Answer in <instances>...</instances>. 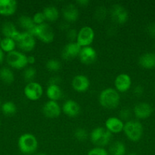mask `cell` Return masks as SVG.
I'll return each instance as SVG.
<instances>
[{"label": "cell", "instance_id": "12", "mask_svg": "<svg viewBox=\"0 0 155 155\" xmlns=\"http://www.w3.org/2000/svg\"><path fill=\"white\" fill-rule=\"evenodd\" d=\"M81 47L76 42H68L62 50V58L64 60L70 61L78 57Z\"/></svg>", "mask_w": 155, "mask_h": 155}, {"label": "cell", "instance_id": "7", "mask_svg": "<svg viewBox=\"0 0 155 155\" xmlns=\"http://www.w3.org/2000/svg\"><path fill=\"white\" fill-rule=\"evenodd\" d=\"M94 37H95V33H94V29L90 26H84L78 31L76 42L81 48L82 47L91 46Z\"/></svg>", "mask_w": 155, "mask_h": 155}, {"label": "cell", "instance_id": "20", "mask_svg": "<svg viewBox=\"0 0 155 155\" xmlns=\"http://www.w3.org/2000/svg\"><path fill=\"white\" fill-rule=\"evenodd\" d=\"M18 8V3L15 0H0V15L11 16Z\"/></svg>", "mask_w": 155, "mask_h": 155}, {"label": "cell", "instance_id": "47", "mask_svg": "<svg viewBox=\"0 0 155 155\" xmlns=\"http://www.w3.org/2000/svg\"><path fill=\"white\" fill-rule=\"evenodd\" d=\"M0 106H1V100H0Z\"/></svg>", "mask_w": 155, "mask_h": 155}, {"label": "cell", "instance_id": "19", "mask_svg": "<svg viewBox=\"0 0 155 155\" xmlns=\"http://www.w3.org/2000/svg\"><path fill=\"white\" fill-rule=\"evenodd\" d=\"M62 16L67 22H74L78 19V8L74 4H67L62 9Z\"/></svg>", "mask_w": 155, "mask_h": 155}, {"label": "cell", "instance_id": "24", "mask_svg": "<svg viewBox=\"0 0 155 155\" xmlns=\"http://www.w3.org/2000/svg\"><path fill=\"white\" fill-rule=\"evenodd\" d=\"M18 24L22 29H24V31L27 33H33L36 24L33 21L31 17L27 16V15H21L18 18Z\"/></svg>", "mask_w": 155, "mask_h": 155}, {"label": "cell", "instance_id": "43", "mask_svg": "<svg viewBox=\"0 0 155 155\" xmlns=\"http://www.w3.org/2000/svg\"><path fill=\"white\" fill-rule=\"evenodd\" d=\"M3 60H4V51L0 48V64L2 63Z\"/></svg>", "mask_w": 155, "mask_h": 155}, {"label": "cell", "instance_id": "11", "mask_svg": "<svg viewBox=\"0 0 155 155\" xmlns=\"http://www.w3.org/2000/svg\"><path fill=\"white\" fill-rule=\"evenodd\" d=\"M132 78L127 74H119L114 80L115 89L120 93L127 92L132 86Z\"/></svg>", "mask_w": 155, "mask_h": 155}, {"label": "cell", "instance_id": "5", "mask_svg": "<svg viewBox=\"0 0 155 155\" xmlns=\"http://www.w3.org/2000/svg\"><path fill=\"white\" fill-rule=\"evenodd\" d=\"M32 35L38 38L44 43H50L54 40L55 37L53 27L46 22L40 25H36L32 33Z\"/></svg>", "mask_w": 155, "mask_h": 155}, {"label": "cell", "instance_id": "33", "mask_svg": "<svg viewBox=\"0 0 155 155\" xmlns=\"http://www.w3.org/2000/svg\"><path fill=\"white\" fill-rule=\"evenodd\" d=\"M32 19H33V21L36 25H40V24H43V23H45L46 21L45 16H44L43 12H36L33 15V17H32Z\"/></svg>", "mask_w": 155, "mask_h": 155}, {"label": "cell", "instance_id": "14", "mask_svg": "<svg viewBox=\"0 0 155 155\" xmlns=\"http://www.w3.org/2000/svg\"><path fill=\"white\" fill-rule=\"evenodd\" d=\"M153 109L150 104L147 102H139L135 104L133 108L135 116L138 119H147L152 114Z\"/></svg>", "mask_w": 155, "mask_h": 155}, {"label": "cell", "instance_id": "3", "mask_svg": "<svg viewBox=\"0 0 155 155\" xmlns=\"http://www.w3.org/2000/svg\"><path fill=\"white\" fill-rule=\"evenodd\" d=\"M123 133L130 141L134 142H138L142 137L144 128L139 121L131 120L125 123Z\"/></svg>", "mask_w": 155, "mask_h": 155}, {"label": "cell", "instance_id": "38", "mask_svg": "<svg viewBox=\"0 0 155 155\" xmlns=\"http://www.w3.org/2000/svg\"><path fill=\"white\" fill-rule=\"evenodd\" d=\"M62 81V79L59 76H53V77H50L49 80V85H58L59 86V83Z\"/></svg>", "mask_w": 155, "mask_h": 155}, {"label": "cell", "instance_id": "10", "mask_svg": "<svg viewBox=\"0 0 155 155\" xmlns=\"http://www.w3.org/2000/svg\"><path fill=\"white\" fill-rule=\"evenodd\" d=\"M110 17L117 24H123L129 19V12L120 4L112 5L110 9Z\"/></svg>", "mask_w": 155, "mask_h": 155}, {"label": "cell", "instance_id": "31", "mask_svg": "<svg viewBox=\"0 0 155 155\" xmlns=\"http://www.w3.org/2000/svg\"><path fill=\"white\" fill-rule=\"evenodd\" d=\"M23 76H24V80L27 83L33 82L36 76V70L34 68H33V67H28V68H27L24 70Z\"/></svg>", "mask_w": 155, "mask_h": 155}, {"label": "cell", "instance_id": "17", "mask_svg": "<svg viewBox=\"0 0 155 155\" xmlns=\"http://www.w3.org/2000/svg\"><path fill=\"white\" fill-rule=\"evenodd\" d=\"M124 123L119 117H111L106 119L105 122V128L112 134H118L121 132H123L124 128Z\"/></svg>", "mask_w": 155, "mask_h": 155}, {"label": "cell", "instance_id": "36", "mask_svg": "<svg viewBox=\"0 0 155 155\" xmlns=\"http://www.w3.org/2000/svg\"><path fill=\"white\" fill-rule=\"evenodd\" d=\"M96 18L97 20H103L106 16V10L103 6L97 8V10L95 11Z\"/></svg>", "mask_w": 155, "mask_h": 155}, {"label": "cell", "instance_id": "23", "mask_svg": "<svg viewBox=\"0 0 155 155\" xmlns=\"http://www.w3.org/2000/svg\"><path fill=\"white\" fill-rule=\"evenodd\" d=\"M46 94L49 100L57 101L62 97V90L58 85H48Z\"/></svg>", "mask_w": 155, "mask_h": 155}, {"label": "cell", "instance_id": "1", "mask_svg": "<svg viewBox=\"0 0 155 155\" xmlns=\"http://www.w3.org/2000/svg\"><path fill=\"white\" fill-rule=\"evenodd\" d=\"M99 102L100 105L105 108H116L120 102L119 92L113 88H106L100 93Z\"/></svg>", "mask_w": 155, "mask_h": 155}, {"label": "cell", "instance_id": "30", "mask_svg": "<svg viewBox=\"0 0 155 155\" xmlns=\"http://www.w3.org/2000/svg\"><path fill=\"white\" fill-rule=\"evenodd\" d=\"M46 68L50 71L56 72V71H59L61 69V68H62V64H61V62L58 59L51 58L46 61Z\"/></svg>", "mask_w": 155, "mask_h": 155}, {"label": "cell", "instance_id": "32", "mask_svg": "<svg viewBox=\"0 0 155 155\" xmlns=\"http://www.w3.org/2000/svg\"><path fill=\"white\" fill-rule=\"evenodd\" d=\"M88 133L85 129L83 128H78L74 130V136L78 141L80 142H84L86 141L88 138Z\"/></svg>", "mask_w": 155, "mask_h": 155}, {"label": "cell", "instance_id": "13", "mask_svg": "<svg viewBox=\"0 0 155 155\" xmlns=\"http://www.w3.org/2000/svg\"><path fill=\"white\" fill-rule=\"evenodd\" d=\"M91 83L87 76L78 74L73 77L71 80V86L73 89L78 92H84L89 89Z\"/></svg>", "mask_w": 155, "mask_h": 155}, {"label": "cell", "instance_id": "22", "mask_svg": "<svg viewBox=\"0 0 155 155\" xmlns=\"http://www.w3.org/2000/svg\"><path fill=\"white\" fill-rule=\"evenodd\" d=\"M138 64L144 69H153L155 68V53L146 52L141 54L138 59Z\"/></svg>", "mask_w": 155, "mask_h": 155}, {"label": "cell", "instance_id": "44", "mask_svg": "<svg viewBox=\"0 0 155 155\" xmlns=\"http://www.w3.org/2000/svg\"><path fill=\"white\" fill-rule=\"evenodd\" d=\"M34 155H47V154H45V153L40 152V153H36V154H35Z\"/></svg>", "mask_w": 155, "mask_h": 155}, {"label": "cell", "instance_id": "9", "mask_svg": "<svg viewBox=\"0 0 155 155\" xmlns=\"http://www.w3.org/2000/svg\"><path fill=\"white\" fill-rule=\"evenodd\" d=\"M24 94L27 99L30 101H37L43 94V89L40 83L33 81L27 83L24 89Z\"/></svg>", "mask_w": 155, "mask_h": 155}, {"label": "cell", "instance_id": "40", "mask_svg": "<svg viewBox=\"0 0 155 155\" xmlns=\"http://www.w3.org/2000/svg\"><path fill=\"white\" fill-rule=\"evenodd\" d=\"M133 92L136 96H141V95H142L143 93H144V88L141 86H140V85H138V86H135V87L134 88Z\"/></svg>", "mask_w": 155, "mask_h": 155}, {"label": "cell", "instance_id": "15", "mask_svg": "<svg viewBox=\"0 0 155 155\" xmlns=\"http://www.w3.org/2000/svg\"><path fill=\"white\" fill-rule=\"evenodd\" d=\"M78 58L81 63L84 64H91L97 60V51L92 46L82 47L79 53Z\"/></svg>", "mask_w": 155, "mask_h": 155}, {"label": "cell", "instance_id": "4", "mask_svg": "<svg viewBox=\"0 0 155 155\" xmlns=\"http://www.w3.org/2000/svg\"><path fill=\"white\" fill-rule=\"evenodd\" d=\"M91 142L96 147L106 146L109 143L112 138V133H109L106 128L98 127L94 128L90 134Z\"/></svg>", "mask_w": 155, "mask_h": 155}, {"label": "cell", "instance_id": "41", "mask_svg": "<svg viewBox=\"0 0 155 155\" xmlns=\"http://www.w3.org/2000/svg\"><path fill=\"white\" fill-rule=\"evenodd\" d=\"M36 62V58L33 55H29L27 56V63L28 64H33Z\"/></svg>", "mask_w": 155, "mask_h": 155}, {"label": "cell", "instance_id": "37", "mask_svg": "<svg viewBox=\"0 0 155 155\" xmlns=\"http://www.w3.org/2000/svg\"><path fill=\"white\" fill-rule=\"evenodd\" d=\"M131 117V110L129 108H123L119 111V119L122 120L129 121V117Z\"/></svg>", "mask_w": 155, "mask_h": 155}, {"label": "cell", "instance_id": "18", "mask_svg": "<svg viewBox=\"0 0 155 155\" xmlns=\"http://www.w3.org/2000/svg\"><path fill=\"white\" fill-rule=\"evenodd\" d=\"M62 110L69 117H75L80 114L81 107L77 101L69 99L65 101L62 104Z\"/></svg>", "mask_w": 155, "mask_h": 155}, {"label": "cell", "instance_id": "21", "mask_svg": "<svg viewBox=\"0 0 155 155\" xmlns=\"http://www.w3.org/2000/svg\"><path fill=\"white\" fill-rule=\"evenodd\" d=\"M2 33L5 37L11 38L15 41H17L20 34H21V32L17 30L15 24L11 21H6L2 24Z\"/></svg>", "mask_w": 155, "mask_h": 155}, {"label": "cell", "instance_id": "27", "mask_svg": "<svg viewBox=\"0 0 155 155\" xmlns=\"http://www.w3.org/2000/svg\"><path fill=\"white\" fill-rule=\"evenodd\" d=\"M16 45V41L14 40L13 39H11V38L4 37L3 39H2L1 42H0V48L4 52L7 53L15 51Z\"/></svg>", "mask_w": 155, "mask_h": 155}, {"label": "cell", "instance_id": "45", "mask_svg": "<svg viewBox=\"0 0 155 155\" xmlns=\"http://www.w3.org/2000/svg\"><path fill=\"white\" fill-rule=\"evenodd\" d=\"M128 155H138V154H137L136 153H129Z\"/></svg>", "mask_w": 155, "mask_h": 155}, {"label": "cell", "instance_id": "26", "mask_svg": "<svg viewBox=\"0 0 155 155\" xmlns=\"http://www.w3.org/2000/svg\"><path fill=\"white\" fill-rule=\"evenodd\" d=\"M126 147L121 141H115L111 144L109 148V154L110 155H126Z\"/></svg>", "mask_w": 155, "mask_h": 155}, {"label": "cell", "instance_id": "46", "mask_svg": "<svg viewBox=\"0 0 155 155\" xmlns=\"http://www.w3.org/2000/svg\"><path fill=\"white\" fill-rule=\"evenodd\" d=\"M1 40H2V38H1V36H0V42H1Z\"/></svg>", "mask_w": 155, "mask_h": 155}, {"label": "cell", "instance_id": "42", "mask_svg": "<svg viewBox=\"0 0 155 155\" xmlns=\"http://www.w3.org/2000/svg\"><path fill=\"white\" fill-rule=\"evenodd\" d=\"M76 3L81 6H86L89 4V1L88 0H78Z\"/></svg>", "mask_w": 155, "mask_h": 155}, {"label": "cell", "instance_id": "29", "mask_svg": "<svg viewBox=\"0 0 155 155\" xmlns=\"http://www.w3.org/2000/svg\"><path fill=\"white\" fill-rule=\"evenodd\" d=\"M2 111L6 116H13L17 112V107L12 101H5L2 104Z\"/></svg>", "mask_w": 155, "mask_h": 155}, {"label": "cell", "instance_id": "39", "mask_svg": "<svg viewBox=\"0 0 155 155\" xmlns=\"http://www.w3.org/2000/svg\"><path fill=\"white\" fill-rule=\"evenodd\" d=\"M147 32L151 37H155V23H152L147 26Z\"/></svg>", "mask_w": 155, "mask_h": 155}, {"label": "cell", "instance_id": "6", "mask_svg": "<svg viewBox=\"0 0 155 155\" xmlns=\"http://www.w3.org/2000/svg\"><path fill=\"white\" fill-rule=\"evenodd\" d=\"M6 61L9 66L18 70L23 69L28 64L27 56L21 51H16V50L8 53L6 56Z\"/></svg>", "mask_w": 155, "mask_h": 155}, {"label": "cell", "instance_id": "34", "mask_svg": "<svg viewBox=\"0 0 155 155\" xmlns=\"http://www.w3.org/2000/svg\"><path fill=\"white\" fill-rule=\"evenodd\" d=\"M88 155H109V152L101 147H95L88 151Z\"/></svg>", "mask_w": 155, "mask_h": 155}, {"label": "cell", "instance_id": "8", "mask_svg": "<svg viewBox=\"0 0 155 155\" xmlns=\"http://www.w3.org/2000/svg\"><path fill=\"white\" fill-rule=\"evenodd\" d=\"M16 43L20 49L28 52L34 49L36 47V39L35 36H33L31 33L23 31L21 32V34L17 39Z\"/></svg>", "mask_w": 155, "mask_h": 155}, {"label": "cell", "instance_id": "16", "mask_svg": "<svg viewBox=\"0 0 155 155\" xmlns=\"http://www.w3.org/2000/svg\"><path fill=\"white\" fill-rule=\"evenodd\" d=\"M61 112L62 108L57 101L49 100L43 106V113L48 118L58 117L61 114Z\"/></svg>", "mask_w": 155, "mask_h": 155}, {"label": "cell", "instance_id": "35", "mask_svg": "<svg viewBox=\"0 0 155 155\" xmlns=\"http://www.w3.org/2000/svg\"><path fill=\"white\" fill-rule=\"evenodd\" d=\"M66 36L67 39L69 40V42H76L78 36V31L75 29H69V30L66 32Z\"/></svg>", "mask_w": 155, "mask_h": 155}, {"label": "cell", "instance_id": "28", "mask_svg": "<svg viewBox=\"0 0 155 155\" xmlns=\"http://www.w3.org/2000/svg\"><path fill=\"white\" fill-rule=\"evenodd\" d=\"M0 80L7 84L12 83L15 80L13 71L9 68H2L0 69Z\"/></svg>", "mask_w": 155, "mask_h": 155}, {"label": "cell", "instance_id": "25", "mask_svg": "<svg viewBox=\"0 0 155 155\" xmlns=\"http://www.w3.org/2000/svg\"><path fill=\"white\" fill-rule=\"evenodd\" d=\"M44 16H45L46 21L53 22L59 19V11L56 6L54 5H48L45 7L43 10Z\"/></svg>", "mask_w": 155, "mask_h": 155}, {"label": "cell", "instance_id": "2", "mask_svg": "<svg viewBox=\"0 0 155 155\" xmlns=\"http://www.w3.org/2000/svg\"><path fill=\"white\" fill-rule=\"evenodd\" d=\"M18 148L22 154H33L38 148V141L36 136L31 133H24L18 139Z\"/></svg>", "mask_w": 155, "mask_h": 155}]
</instances>
